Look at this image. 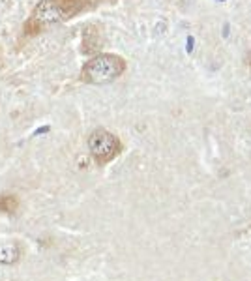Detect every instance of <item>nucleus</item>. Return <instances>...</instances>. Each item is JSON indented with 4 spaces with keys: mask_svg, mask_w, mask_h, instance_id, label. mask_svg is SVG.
I'll use <instances>...</instances> for the list:
<instances>
[{
    "mask_svg": "<svg viewBox=\"0 0 251 281\" xmlns=\"http://www.w3.org/2000/svg\"><path fill=\"white\" fill-rule=\"evenodd\" d=\"M126 72V60L118 54H98L83 66L81 79L88 85H107Z\"/></svg>",
    "mask_w": 251,
    "mask_h": 281,
    "instance_id": "1",
    "label": "nucleus"
},
{
    "mask_svg": "<svg viewBox=\"0 0 251 281\" xmlns=\"http://www.w3.org/2000/svg\"><path fill=\"white\" fill-rule=\"evenodd\" d=\"M88 148L99 163H107L120 152V141L107 130H96L88 139Z\"/></svg>",
    "mask_w": 251,
    "mask_h": 281,
    "instance_id": "3",
    "label": "nucleus"
},
{
    "mask_svg": "<svg viewBox=\"0 0 251 281\" xmlns=\"http://www.w3.org/2000/svg\"><path fill=\"white\" fill-rule=\"evenodd\" d=\"M40 30H41V25L34 17H30L27 21V25H25V34H38Z\"/></svg>",
    "mask_w": 251,
    "mask_h": 281,
    "instance_id": "5",
    "label": "nucleus"
},
{
    "mask_svg": "<svg viewBox=\"0 0 251 281\" xmlns=\"http://www.w3.org/2000/svg\"><path fill=\"white\" fill-rule=\"evenodd\" d=\"M85 8V0H41L34 8V19L41 26L72 19Z\"/></svg>",
    "mask_w": 251,
    "mask_h": 281,
    "instance_id": "2",
    "label": "nucleus"
},
{
    "mask_svg": "<svg viewBox=\"0 0 251 281\" xmlns=\"http://www.w3.org/2000/svg\"><path fill=\"white\" fill-rule=\"evenodd\" d=\"M17 257H19V251L15 246H12V244L0 246V262L2 264H14L17 261Z\"/></svg>",
    "mask_w": 251,
    "mask_h": 281,
    "instance_id": "4",
    "label": "nucleus"
}]
</instances>
